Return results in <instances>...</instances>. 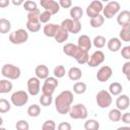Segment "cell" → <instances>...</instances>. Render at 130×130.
Segmentation results:
<instances>
[{
    "label": "cell",
    "mask_w": 130,
    "mask_h": 130,
    "mask_svg": "<svg viewBox=\"0 0 130 130\" xmlns=\"http://www.w3.org/2000/svg\"><path fill=\"white\" fill-rule=\"evenodd\" d=\"M72 103H73V93L70 90H63L55 99L56 111L61 115L68 114L72 107L71 106Z\"/></svg>",
    "instance_id": "cell-1"
},
{
    "label": "cell",
    "mask_w": 130,
    "mask_h": 130,
    "mask_svg": "<svg viewBox=\"0 0 130 130\" xmlns=\"http://www.w3.org/2000/svg\"><path fill=\"white\" fill-rule=\"evenodd\" d=\"M63 53L69 57L74 58L79 64H85L89 59L88 51H84L79 48L78 45H74L72 43H68L63 47Z\"/></svg>",
    "instance_id": "cell-2"
},
{
    "label": "cell",
    "mask_w": 130,
    "mask_h": 130,
    "mask_svg": "<svg viewBox=\"0 0 130 130\" xmlns=\"http://www.w3.org/2000/svg\"><path fill=\"white\" fill-rule=\"evenodd\" d=\"M1 74L3 77L5 78H8V79H11V80H15V79H18L20 77V74H21V71H20V68L13 65V64H4L1 68Z\"/></svg>",
    "instance_id": "cell-3"
},
{
    "label": "cell",
    "mask_w": 130,
    "mask_h": 130,
    "mask_svg": "<svg viewBox=\"0 0 130 130\" xmlns=\"http://www.w3.org/2000/svg\"><path fill=\"white\" fill-rule=\"evenodd\" d=\"M68 114L71 119L78 120V119H86L88 112H87L86 107L83 104H76L71 107Z\"/></svg>",
    "instance_id": "cell-4"
},
{
    "label": "cell",
    "mask_w": 130,
    "mask_h": 130,
    "mask_svg": "<svg viewBox=\"0 0 130 130\" xmlns=\"http://www.w3.org/2000/svg\"><path fill=\"white\" fill-rule=\"evenodd\" d=\"M95 102L101 109H106L112 104V94L106 89L100 90L95 95Z\"/></svg>",
    "instance_id": "cell-5"
},
{
    "label": "cell",
    "mask_w": 130,
    "mask_h": 130,
    "mask_svg": "<svg viewBox=\"0 0 130 130\" xmlns=\"http://www.w3.org/2000/svg\"><path fill=\"white\" fill-rule=\"evenodd\" d=\"M27 40H28V32L23 28L16 29L9 35V41L14 45L24 44Z\"/></svg>",
    "instance_id": "cell-6"
},
{
    "label": "cell",
    "mask_w": 130,
    "mask_h": 130,
    "mask_svg": "<svg viewBox=\"0 0 130 130\" xmlns=\"http://www.w3.org/2000/svg\"><path fill=\"white\" fill-rule=\"evenodd\" d=\"M10 101L15 107H22L28 102V93L24 90H16L10 96Z\"/></svg>",
    "instance_id": "cell-7"
},
{
    "label": "cell",
    "mask_w": 130,
    "mask_h": 130,
    "mask_svg": "<svg viewBox=\"0 0 130 130\" xmlns=\"http://www.w3.org/2000/svg\"><path fill=\"white\" fill-rule=\"evenodd\" d=\"M120 8H121V5L119 2L109 1L106 4V6H104V9H103V13H104L105 18H108V19L113 18L120 11Z\"/></svg>",
    "instance_id": "cell-8"
},
{
    "label": "cell",
    "mask_w": 130,
    "mask_h": 130,
    "mask_svg": "<svg viewBox=\"0 0 130 130\" xmlns=\"http://www.w3.org/2000/svg\"><path fill=\"white\" fill-rule=\"evenodd\" d=\"M59 85V81H58V78L55 77V76H48L44 83H43V86H42V92L43 93H46V94H52L54 93L56 87Z\"/></svg>",
    "instance_id": "cell-9"
},
{
    "label": "cell",
    "mask_w": 130,
    "mask_h": 130,
    "mask_svg": "<svg viewBox=\"0 0 130 130\" xmlns=\"http://www.w3.org/2000/svg\"><path fill=\"white\" fill-rule=\"evenodd\" d=\"M61 26L65 28L68 32L71 34H77L81 29V23L79 20L72 19V18H66L61 22Z\"/></svg>",
    "instance_id": "cell-10"
},
{
    "label": "cell",
    "mask_w": 130,
    "mask_h": 130,
    "mask_svg": "<svg viewBox=\"0 0 130 130\" xmlns=\"http://www.w3.org/2000/svg\"><path fill=\"white\" fill-rule=\"evenodd\" d=\"M104 5L101 0H93L89 3V5L86 7V15L89 18L98 16L101 12H103Z\"/></svg>",
    "instance_id": "cell-11"
},
{
    "label": "cell",
    "mask_w": 130,
    "mask_h": 130,
    "mask_svg": "<svg viewBox=\"0 0 130 130\" xmlns=\"http://www.w3.org/2000/svg\"><path fill=\"white\" fill-rule=\"evenodd\" d=\"M41 79L39 77H30L27 80V91L30 95H38L41 91Z\"/></svg>",
    "instance_id": "cell-12"
},
{
    "label": "cell",
    "mask_w": 130,
    "mask_h": 130,
    "mask_svg": "<svg viewBox=\"0 0 130 130\" xmlns=\"http://www.w3.org/2000/svg\"><path fill=\"white\" fill-rule=\"evenodd\" d=\"M105 58L106 57H105L104 52H102L101 50H98L89 56V59L87 61V65L89 67H96V66L101 65L102 63H104Z\"/></svg>",
    "instance_id": "cell-13"
},
{
    "label": "cell",
    "mask_w": 130,
    "mask_h": 130,
    "mask_svg": "<svg viewBox=\"0 0 130 130\" xmlns=\"http://www.w3.org/2000/svg\"><path fill=\"white\" fill-rule=\"evenodd\" d=\"M40 3H41V6L45 10L51 12L52 15L57 14L59 12V10H60V7H61L59 2H57L55 0H41Z\"/></svg>",
    "instance_id": "cell-14"
},
{
    "label": "cell",
    "mask_w": 130,
    "mask_h": 130,
    "mask_svg": "<svg viewBox=\"0 0 130 130\" xmlns=\"http://www.w3.org/2000/svg\"><path fill=\"white\" fill-rule=\"evenodd\" d=\"M112 74H113L112 68L108 65H105L99 69V71L96 73V79L100 82H106L111 78Z\"/></svg>",
    "instance_id": "cell-15"
},
{
    "label": "cell",
    "mask_w": 130,
    "mask_h": 130,
    "mask_svg": "<svg viewBox=\"0 0 130 130\" xmlns=\"http://www.w3.org/2000/svg\"><path fill=\"white\" fill-rule=\"evenodd\" d=\"M77 45L79 48H81L82 50L84 51H89L91 49V46H92V41L90 40V38L86 35H81L79 38H78V41H77Z\"/></svg>",
    "instance_id": "cell-16"
},
{
    "label": "cell",
    "mask_w": 130,
    "mask_h": 130,
    "mask_svg": "<svg viewBox=\"0 0 130 130\" xmlns=\"http://www.w3.org/2000/svg\"><path fill=\"white\" fill-rule=\"evenodd\" d=\"M130 105V99L127 94H119V96L116 100V106L119 110L124 111L126 109H128Z\"/></svg>",
    "instance_id": "cell-17"
},
{
    "label": "cell",
    "mask_w": 130,
    "mask_h": 130,
    "mask_svg": "<svg viewBox=\"0 0 130 130\" xmlns=\"http://www.w3.org/2000/svg\"><path fill=\"white\" fill-rule=\"evenodd\" d=\"M68 37H69V32H68L65 28H63L61 25H59V28H58V30H57L55 37H54L55 41H56L57 43H59V44H62V43H64L65 41H67Z\"/></svg>",
    "instance_id": "cell-18"
},
{
    "label": "cell",
    "mask_w": 130,
    "mask_h": 130,
    "mask_svg": "<svg viewBox=\"0 0 130 130\" xmlns=\"http://www.w3.org/2000/svg\"><path fill=\"white\" fill-rule=\"evenodd\" d=\"M117 22L119 25L123 26L127 23H130V11L129 10H122L118 13Z\"/></svg>",
    "instance_id": "cell-19"
},
{
    "label": "cell",
    "mask_w": 130,
    "mask_h": 130,
    "mask_svg": "<svg viewBox=\"0 0 130 130\" xmlns=\"http://www.w3.org/2000/svg\"><path fill=\"white\" fill-rule=\"evenodd\" d=\"M58 28H59V25H57L55 23H48V24H46L44 26L43 31H44V35L46 37H48V38H54L55 35H56V32H57V30H58Z\"/></svg>",
    "instance_id": "cell-20"
},
{
    "label": "cell",
    "mask_w": 130,
    "mask_h": 130,
    "mask_svg": "<svg viewBox=\"0 0 130 130\" xmlns=\"http://www.w3.org/2000/svg\"><path fill=\"white\" fill-rule=\"evenodd\" d=\"M121 40L118 38H111L107 43V47L111 52H118L121 49Z\"/></svg>",
    "instance_id": "cell-21"
},
{
    "label": "cell",
    "mask_w": 130,
    "mask_h": 130,
    "mask_svg": "<svg viewBox=\"0 0 130 130\" xmlns=\"http://www.w3.org/2000/svg\"><path fill=\"white\" fill-rule=\"evenodd\" d=\"M35 73L36 76L39 77L40 79H46L49 76V68L44 64L38 65L35 69Z\"/></svg>",
    "instance_id": "cell-22"
},
{
    "label": "cell",
    "mask_w": 130,
    "mask_h": 130,
    "mask_svg": "<svg viewBox=\"0 0 130 130\" xmlns=\"http://www.w3.org/2000/svg\"><path fill=\"white\" fill-rule=\"evenodd\" d=\"M67 74H68L69 79L72 81H77L82 77V71L78 67H71L68 70Z\"/></svg>",
    "instance_id": "cell-23"
},
{
    "label": "cell",
    "mask_w": 130,
    "mask_h": 130,
    "mask_svg": "<svg viewBox=\"0 0 130 130\" xmlns=\"http://www.w3.org/2000/svg\"><path fill=\"white\" fill-rule=\"evenodd\" d=\"M120 40L123 42H130V23H127L122 26L119 32Z\"/></svg>",
    "instance_id": "cell-24"
},
{
    "label": "cell",
    "mask_w": 130,
    "mask_h": 130,
    "mask_svg": "<svg viewBox=\"0 0 130 130\" xmlns=\"http://www.w3.org/2000/svg\"><path fill=\"white\" fill-rule=\"evenodd\" d=\"M108 117H109L110 121H112V122H119L122 119V112L118 108L117 109H112L109 112Z\"/></svg>",
    "instance_id": "cell-25"
},
{
    "label": "cell",
    "mask_w": 130,
    "mask_h": 130,
    "mask_svg": "<svg viewBox=\"0 0 130 130\" xmlns=\"http://www.w3.org/2000/svg\"><path fill=\"white\" fill-rule=\"evenodd\" d=\"M122 90H123L122 84L119 83V82H116V81L112 82L109 86V91L112 95H119V94H121Z\"/></svg>",
    "instance_id": "cell-26"
},
{
    "label": "cell",
    "mask_w": 130,
    "mask_h": 130,
    "mask_svg": "<svg viewBox=\"0 0 130 130\" xmlns=\"http://www.w3.org/2000/svg\"><path fill=\"white\" fill-rule=\"evenodd\" d=\"M83 15V10L79 6H73L70 8V16L72 19L79 20Z\"/></svg>",
    "instance_id": "cell-27"
},
{
    "label": "cell",
    "mask_w": 130,
    "mask_h": 130,
    "mask_svg": "<svg viewBox=\"0 0 130 130\" xmlns=\"http://www.w3.org/2000/svg\"><path fill=\"white\" fill-rule=\"evenodd\" d=\"M104 22H105V16H104V15L99 14L98 16L90 18L89 24H90V26H91V27L98 28V27H101V26L104 24Z\"/></svg>",
    "instance_id": "cell-28"
},
{
    "label": "cell",
    "mask_w": 130,
    "mask_h": 130,
    "mask_svg": "<svg viewBox=\"0 0 130 130\" xmlns=\"http://www.w3.org/2000/svg\"><path fill=\"white\" fill-rule=\"evenodd\" d=\"M12 83L11 81L7 79H1L0 80V92L1 93H8L12 89Z\"/></svg>",
    "instance_id": "cell-29"
},
{
    "label": "cell",
    "mask_w": 130,
    "mask_h": 130,
    "mask_svg": "<svg viewBox=\"0 0 130 130\" xmlns=\"http://www.w3.org/2000/svg\"><path fill=\"white\" fill-rule=\"evenodd\" d=\"M10 29H11V22L6 18H1L0 19V32L2 35H5L9 32Z\"/></svg>",
    "instance_id": "cell-30"
},
{
    "label": "cell",
    "mask_w": 130,
    "mask_h": 130,
    "mask_svg": "<svg viewBox=\"0 0 130 130\" xmlns=\"http://www.w3.org/2000/svg\"><path fill=\"white\" fill-rule=\"evenodd\" d=\"M26 112H27V115L29 117L36 118V117H38L41 114V107L38 106V105H36V104H34V105H31V106H29L27 108V111Z\"/></svg>",
    "instance_id": "cell-31"
},
{
    "label": "cell",
    "mask_w": 130,
    "mask_h": 130,
    "mask_svg": "<svg viewBox=\"0 0 130 130\" xmlns=\"http://www.w3.org/2000/svg\"><path fill=\"white\" fill-rule=\"evenodd\" d=\"M26 28L30 32H37L41 29V22L40 21H29L26 20Z\"/></svg>",
    "instance_id": "cell-32"
},
{
    "label": "cell",
    "mask_w": 130,
    "mask_h": 130,
    "mask_svg": "<svg viewBox=\"0 0 130 130\" xmlns=\"http://www.w3.org/2000/svg\"><path fill=\"white\" fill-rule=\"evenodd\" d=\"M100 128V123L94 119L86 120L84 123V129L85 130H98Z\"/></svg>",
    "instance_id": "cell-33"
},
{
    "label": "cell",
    "mask_w": 130,
    "mask_h": 130,
    "mask_svg": "<svg viewBox=\"0 0 130 130\" xmlns=\"http://www.w3.org/2000/svg\"><path fill=\"white\" fill-rule=\"evenodd\" d=\"M92 45L96 49H102L106 46V38L104 36H96L92 40Z\"/></svg>",
    "instance_id": "cell-34"
},
{
    "label": "cell",
    "mask_w": 130,
    "mask_h": 130,
    "mask_svg": "<svg viewBox=\"0 0 130 130\" xmlns=\"http://www.w3.org/2000/svg\"><path fill=\"white\" fill-rule=\"evenodd\" d=\"M73 91L76 94H82L86 91V84L82 81H78L73 85Z\"/></svg>",
    "instance_id": "cell-35"
},
{
    "label": "cell",
    "mask_w": 130,
    "mask_h": 130,
    "mask_svg": "<svg viewBox=\"0 0 130 130\" xmlns=\"http://www.w3.org/2000/svg\"><path fill=\"white\" fill-rule=\"evenodd\" d=\"M52 102H53V96H52V94L43 93V94L41 95V98H40V103H41V105L44 106V107L50 106V105L52 104Z\"/></svg>",
    "instance_id": "cell-36"
},
{
    "label": "cell",
    "mask_w": 130,
    "mask_h": 130,
    "mask_svg": "<svg viewBox=\"0 0 130 130\" xmlns=\"http://www.w3.org/2000/svg\"><path fill=\"white\" fill-rule=\"evenodd\" d=\"M65 73H66V70L63 65H57L53 70V74L57 78H62L65 75Z\"/></svg>",
    "instance_id": "cell-37"
},
{
    "label": "cell",
    "mask_w": 130,
    "mask_h": 130,
    "mask_svg": "<svg viewBox=\"0 0 130 130\" xmlns=\"http://www.w3.org/2000/svg\"><path fill=\"white\" fill-rule=\"evenodd\" d=\"M23 8H24L27 12H32V11H35V10L38 9L37 3H36L34 0H26V1L23 3Z\"/></svg>",
    "instance_id": "cell-38"
},
{
    "label": "cell",
    "mask_w": 130,
    "mask_h": 130,
    "mask_svg": "<svg viewBox=\"0 0 130 130\" xmlns=\"http://www.w3.org/2000/svg\"><path fill=\"white\" fill-rule=\"evenodd\" d=\"M10 108H11V105L7 100H5V99H1L0 100V113L1 114L9 112Z\"/></svg>",
    "instance_id": "cell-39"
},
{
    "label": "cell",
    "mask_w": 130,
    "mask_h": 130,
    "mask_svg": "<svg viewBox=\"0 0 130 130\" xmlns=\"http://www.w3.org/2000/svg\"><path fill=\"white\" fill-rule=\"evenodd\" d=\"M40 15H41V12H40L39 9H37L32 12H28L27 13V20H29V21H40Z\"/></svg>",
    "instance_id": "cell-40"
},
{
    "label": "cell",
    "mask_w": 130,
    "mask_h": 130,
    "mask_svg": "<svg viewBox=\"0 0 130 130\" xmlns=\"http://www.w3.org/2000/svg\"><path fill=\"white\" fill-rule=\"evenodd\" d=\"M15 128L17 130H28L29 129V124L25 120H18L15 124Z\"/></svg>",
    "instance_id": "cell-41"
},
{
    "label": "cell",
    "mask_w": 130,
    "mask_h": 130,
    "mask_svg": "<svg viewBox=\"0 0 130 130\" xmlns=\"http://www.w3.org/2000/svg\"><path fill=\"white\" fill-rule=\"evenodd\" d=\"M42 129L43 130H55L56 129V124L53 120H47L43 123Z\"/></svg>",
    "instance_id": "cell-42"
},
{
    "label": "cell",
    "mask_w": 130,
    "mask_h": 130,
    "mask_svg": "<svg viewBox=\"0 0 130 130\" xmlns=\"http://www.w3.org/2000/svg\"><path fill=\"white\" fill-rule=\"evenodd\" d=\"M51 16H52V13L49 12V11H47V10H45L40 15V21L42 23H48L50 21V19H51Z\"/></svg>",
    "instance_id": "cell-43"
},
{
    "label": "cell",
    "mask_w": 130,
    "mask_h": 130,
    "mask_svg": "<svg viewBox=\"0 0 130 130\" xmlns=\"http://www.w3.org/2000/svg\"><path fill=\"white\" fill-rule=\"evenodd\" d=\"M122 72L126 76L127 80L130 81V61H127V62H125L123 64V66H122Z\"/></svg>",
    "instance_id": "cell-44"
},
{
    "label": "cell",
    "mask_w": 130,
    "mask_h": 130,
    "mask_svg": "<svg viewBox=\"0 0 130 130\" xmlns=\"http://www.w3.org/2000/svg\"><path fill=\"white\" fill-rule=\"evenodd\" d=\"M121 55L124 59L130 60V46H125L121 50Z\"/></svg>",
    "instance_id": "cell-45"
},
{
    "label": "cell",
    "mask_w": 130,
    "mask_h": 130,
    "mask_svg": "<svg viewBox=\"0 0 130 130\" xmlns=\"http://www.w3.org/2000/svg\"><path fill=\"white\" fill-rule=\"evenodd\" d=\"M59 4L62 8H70L72 6V0H59Z\"/></svg>",
    "instance_id": "cell-46"
},
{
    "label": "cell",
    "mask_w": 130,
    "mask_h": 130,
    "mask_svg": "<svg viewBox=\"0 0 130 130\" xmlns=\"http://www.w3.org/2000/svg\"><path fill=\"white\" fill-rule=\"evenodd\" d=\"M59 130H71V125L68 122H62L58 125Z\"/></svg>",
    "instance_id": "cell-47"
},
{
    "label": "cell",
    "mask_w": 130,
    "mask_h": 130,
    "mask_svg": "<svg viewBox=\"0 0 130 130\" xmlns=\"http://www.w3.org/2000/svg\"><path fill=\"white\" fill-rule=\"evenodd\" d=\"M122 122L125 124H130V112H126L122 115Z\"/></svg>",
    "instance_id": "cell-48"
},
{
    "label": "cell",
    "mask_w": 130,
    "mask_h": 130,
    "mask_svg": "<svg viewBox=\"0 0 130 130\" xmlns=\"http://www.w3.org/2000/svg\"><path fill=\"white\" fill-rule=\"evenodd\" d=\"M10 2H11V0H0V7H1V8L7 7Z\"/></svg>",
    "instance_id": "cell-49"
},
{
    "label": "cell",
    "mask_w": 130,
    "mask_h": 130,
    "mask_svg": "<svg viewBox=\"0 0 130 130\" xmlns=\"http://www.w3.org/2000/svg\"><path fill=\"white\" fill-rule=\"evenodd\" d=\"M25 1L24 0H11V3L14 5V6H20L21 4H23Z\"/></svg>",
    "instance_id": "cell-50"
},
{
    "label": "cell",
    "mask_w": 130,
    "mask_h": 130,
    "mask_svg": "<svg viewBox=\"0 0 130 130\" xmlns=\"http://www.w3.org/2000/svg\"><path fill=\"white\" fill-rule=\"evenodd\" d=\"M118 129H119V130H122V129H129V130H130V127H129V126H128V127H125V126H122V127H119Z\"/></svg>",
    "instance_id": "cell-51"
},
{
    "label": "cell",
    "mask_w": 130,
    "mask_h": 130,
    "mask_svg": "<svg viewBox=\"0 0 130 130\" xmlns=\"http://www.w3.org/2000/svg\"><path fill=\"white\" fill-rule=\"evenodd\" d=\"M102 2H109V1H111V0H101Z\"/></svg>",
    "instance_id": "cell-52"
}]
</instances>
